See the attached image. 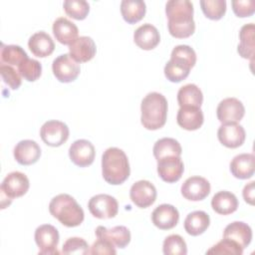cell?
<instances>
[{"label":"cell","mask_w":255,"mask_h":255,"mask_svg":"<svg viewBox=\"0 0 255 255\" xmlns=\"http://www.w3.org/2000/svg\"><path fill=\"white\" fill-rule=\"evenodd\" d=\"M146 11L145 3L141 0H124L121 3V13L126 22L135 24L140 21Z\"/></svg>","instance_id":"f1b7e54d"},{"label":"cell","mask_w":255,"mask_h":255,"mask_svg":"<svg viewBox=\"0 0 255 255\" xmlns=\"http://www.w3.org/2000/svg\"><path fill=\"white\" fill-rule=\"evenodd\" d=\"M169 34L178 39L188 38L195 31L193 5L188 0H170L165 5Z\"/></svg>","instance_id":"6da1fadb"},{"label":"cell","mask_w":255,"mask_h":255,"mask_svg":"<svg viewBox=\"0 0 255 255\" xmlns=\"http://www.w3.org/2000/svg\"><path fill=\"white\" fill-rule=\"evenodd\" d=\"M18 72L24 80L35 82L42 74V65L37 60L27 58L18 66Z\"/></svg>","instance_id":"8d00e7d4"},{"label":"cell","mask_w":255,"mask_h":255,"mask_svg":"<svg viewBox=\"0 0 255 255\" xmlns=\"http://www.w3.org/2000/svg\"><path fill=\"white\" fill-rule=\"evenodd\" d=\"M254 181H251L249 182L248 184H246L243 188V191H242V195H243V198L244 200L249 203L250 205H253L254 204Z\"/></svg>","instance_id":"ee69618b"},{"label":"cell","mask_w":255,"mask_h":255,"mask_svg":"<svg viewBox=\"0 0 255 255\" xmlns=\"http://www.w3.org/2000/svg\"><path fill=\"white\" fill-rule=\"evenodd\" d=\"M63 7L66 14L76 20H84L90 11V5L85 0H66Z\"/></svg>","instance_id":"836d02e7"},{"label":"cell","mask_w":255,"mask_h":255,"mask_svg":"<svg viewBox=\"0 0 255 255\" xmlns=\"http://www.w3.org/2000/svg\"><path fill=\"white\" fill-rule=\"evenodd\" d=\"M162 251L165 255H186L187 246L180 235L171 234L164 239Z\"/></svg>","instance_id":"e575fe53"},{"label":"cell","mask_w":255,"mask_h":255,"mask_svg":"<svg viewBox=\"0 0 255 255\" xmlns=\"http://www.w3.org/2000/svg\"><path fill=\"white\" fill-rule=\"evenodd\" d=\"M97 52L96 44L91 37H78L69 46V55L77 63H86L91 61Z\"/></svg>","instance_id":"2e32d148"},{"label":"cell","mask_w":255,"mask_h":255,"mask_svg":"<svg viewBox=\"0 0 255 255\" xmlns=\"http://www.w3.org/2000/svg\"><path fill=\"white\" fill-rule=\"evenodd\" d=\"M200 7L203 14L210 20L221 19L226 12L225 0H201Z\"/></svg>","instance_id":"d6a6232c"},{"label":"cell","mask_w":255,"mask_h":255,"mask_svg":"<svg viewBox=\"0 0 255 255\" xmlns=\"http://www.w3.org/2000/svg\"><path fill=\"white\" fill-rule=\"evenodd\" d=\"M91 214L99 219L114 218L119 211V203L115 197L109 194H97L88 203Z\"/></svg>","instance_id":"8992f818"},{"label":"cell","mask_w":255,"mask_h":255,"mask_svg":"<svg viewBox=\"0 0 255 255\" xmlns=\"http://www.w3.org/2000/svg\"><path fill=\"white\" fill-rule=\"evenodd\" d=\"M217 137L224 146L236 148L244 143L246 132L238 124H223L217 130Z\"/></svg>","instance_id":"9a60e30c"},{"label":"cell","mask_w":255,"mask_h":255,"mask_svg":"<svg viewBox=\"0 0 255 255\" xmlns=\"http://www.w3.org/2000/svg\"><path fill=\"white\" fill-rule=\"evenodd\" d=\"M95 233L98 238L106 239L118 248L123 249L130 242V232L123 225L115 226L110 229L104 226H98Z\"/></svg>","instance_id":"ffe728a7"},{"label":"cell","mask_w":255,"mask_h":255,"mask_svg":"<svg viewBox=\"0 0 255 255\" xmlns=\"http://www.w3.org/2000/svg\"><path fill=\"white\" fill-rule=\"evenodd\" d=\"M130 168L127 154L118 147H109L102 156V174L113 185L124 183L129 176Z\"/></svg>","instance_id":"7a4b0ae2"},{"label":"cell","mask_w":255,"mask_h":255,"mask_svg":"<svg viewBox=\"0 0 255 255\" xmlns=\"http://www.w3.org/2000/svg\"><path fill=\"white\" fill-rule=\"evenodd\" d=\"M178 220L179 212L171 204H160L151 213L152 223L161 230H168L175 227Z\"/></svg>","instance_id":"e0dca14e"},{"label":"cell","mask_w":255,"mask_h":255,"mask_svg":"<svg viewBox=\"0 0 255 255\" xmlns=\"http://www.w3.org/2000/svg\"><path fill=\"white\" fill-rule=\"evenodd\" d=\"M0 74L3 82L8 85L12 90H17L21 86V75L17 70L9 65H0Z\"/></svg>","instance_id":"60d3db41"},{"label":"cell","mask_w":255,"mask_h":255,"mask_svg":"<svg viewBox=\"0 0 255 255\" xmlns=\"http://www.w3.org/2000/svg\"><path fill=\"white\" fill-rule=\"evenodd\" d=\"M156 161L157 173L163 181L173 183L181 178L184 171V165L180 156H167Z\"/></svg>","instance_id":"4fadbf2b"},{"label":"cell","mask_w":255,"mask_h":255,"mask_svg":"<svg viewBox=\"0 0 255 255\" xmlns=\"http://www.w3.org/2000/svg\"><path fill=\"white\" fill-rule=\"evenodd\" d=\"M177 102L179 107L200 108L203 102V95L196 85L187 84L178 90Z\"/></svg>","instance_id":"f546056e"},{"label":"cell","mask_w":255,"mask_h":255,"mask_svg":"<svg viewBox=\"0 0 255 255\" xmlns=\"http://www.w3.org/2000/svg\"><path fill=\"white\" fill-rule=\"evenodd\" d=\"M53 34L56 40L63 45H71L79 34L78 27L65 17H60L53 23Z\"/></svg>","instance_id":"cb8c5ba5"},{"label":"cell","mask_w":255,"mask_h":255,"mask_svg":"<svg viewBox=\"0 0 255 255\" xmlns=\"http://www.w3.org/2000/svg\"><path fill=\"white\" fill-rule=\"evenodd\" d=\"M254 32L255 26L253 23L246 24L242 26L239 32L240 43L237 47V52L244 59H249L253 61L254 59Z\"/></svg>","instance_id":"4316f807"},{"label":"cell","mask_w":255,"mask_h":255,"mask_svg":"<svg viewBox=\"0 0 255 255\" xmlns=\"http://www.w3.org/2000/svg\"><path fill=\"white\" fill-rule=\"evenodd\" d=\"M209 193L210 183L201 176L188 177L181 185L182 196L190 201L203 200Z\"/></svg>","instance_id":"5bb4252c"},{"label":"cell","mask_w":255,"mask_h":255,"mask_svg":"<svg viewBox=\"0 0 255 255\" xmlns=\"http://www.w3.org/2000/svg\"><path fill=\"white\" fill-rule=\"evenodd\" d=\"M203 121L204 117L200 108L180 107L177 112L176 122L183 129L196 130L202 126Z\"/></svg>","instance_id":"44dd1931"},{"label":"cell","mask_w":255,"mask_h":255,"mask_svg":"<svg viewBox=\"0 0 255 255\" xmlns=\"http://www.w3.org/2000/svg\"><path fill=\"white\" fill-rule=\"evenodd\" d=\"M232 9L237 17H250L255 12V1L254 0H236L232 1Z\"/></svg>","instance_id":"b9f144b4"},{"label":"cell","mask_w":255,"mask_h":255,"mask_svg":"<svg viewBox=\"0 0 255 255\" xmlns=\"http://www.w3.org/2000/svg\"><path fill=\"white\" fill-rule=\"evenodd\" d=\"M152 151L155 159L158 160L167 156H180L182 148L176 139L171 137H163L156 140Z\"/></svg>","instance_id":"4dcf8cb0"},{"label":"cell","mask_w":255,"mask_h":255,"mask_svg":"<svg viewBox=\"0 0 255 255\" xmlns=\"http://www.w3.org/2000/svg\"><path fill=\"white\" fill-rule=\"evenodd\" d=\"M53 74L61 83L74 82L80 75V65L74 61L69 54L58 56L52 64Z\"/></svg>","instance_id":"9c48e42d"},{"label":"cell","mask_w":255,"mask_h":255,"mask_svg":"<svg viewBox=\"0 0 255 255\" xmlns=\"http://www.w3.org/2000/svg\"><path fill=\"white\" fill-rule=\"evenodd\" d=\"M49 211L53 217L67 227L79 226L85 218L83 208L73 196L66 193L52 198L49 204Z\"/></svg>","instance_id":"277c9868"},{"label":"cell","mask_w":255,"mask_h":255,"mask_svg":"<svg viewBox=\"0 0 255 255\" xmlns=\"http://www.w3.org/2000/svg\"><path fill=\"white\" fill-rule=\"evenodd\" d=\"M245 114L243 104L236 98H227L221 101L217 107L218 121L223 124H238Z\"/></svg>","instance_id":"30bf717a"},{"label":"cell","mask_w":255,"mask_h":255,"mask_svg":"<svg viewBox=\"0 0 255 255\" xmlns=\"http://www.w3.org/2000/svg\"><path fill=\"white\" fill-rule=\"evenodd\" d=\"M133 41L140 49L149 51L154 49L159 44L160 35L158 30L153 25L145 23L134 31Z\"/></svg>","instance_id":"d6986e66"},{"label":"cell","mask_w":255,"mask_h":255,"mask_svg":"<svg viewBox=\"0 0 255 255\" xmlns=\"http://www.w3.org/2000/svg\"><path fill=\"white\" fill-rule=\"evenodd\" d=\"M29 186V179L24 173L20 171L10 172L5 176L0 186L1 204L5 199L11 203L13 198L23 196L27 193Z\"/></svg>","instance_id":"5b68a950"},{"label":"cell","mask_w":255,"mask_h":255,"mask_svg":"<svg viewBox=\"0 0 255 255\" xmlns=\"http://www.w3.org/2000/svg\"><path fill=\"white\" fill-rule=\"evenodd\" d=\"M28 47L33 55L39 58L48 57L55 50L54 41L51 36L44 31L33 34L28 41Z\"/></svg>","instance_id":"d4e9b609"},{"label":"cell","mask_w":255,"mask_h":255,"mask_svg":"<svg viewBox=\"0 0 255 255\" xmlns=\"http://www.w3.org/2000/svg\"><path fill=\"white\" fill-rule=\"evenodd\" d=\"M68 126L60 121L52 120L46 122L40 129L42 140L49 146L57 147L62 145L69 138Z\"/></svg>","instance_id":"ba28073f"},{"label":"cell","mask_w":255,"mask_h":255,"mask_svg":"<svg viewBox=\"0 0 255 255\" xmlns=\"http://www.w3.org/2000/svg\"><path fill=\"white\" fill-rule=\"evenodd\" d=\"M170 59L191 69L196 63V54L191 47L187 45H178L173 48Z\"/></svg>","instance_id":"74e56055"},{"label":"cell","mask_w":255,"mask_h":255,"mask_svg":"<svg viewBox=\"0 0 255 255\" xmlns=\"http://www.w3.org/2000/svg\"><path fill=\"white\" fill-rule=\"evenodd\" d=\"M96 155L93 143L87 139H78L74 141L69 148L71 161L80 167H86L94 162Z\"/></svg>","instance_id":"7c38bea8"},{"label":"cell","mask_w":255,"mask_h":255,"mask_svg":"<svg viewBox=\"0 0 255 255\" xmlns=\"http://www.w3.org/2000/svg\"><path fill=\"white\" fill-rule=\"evenodd\" d=\"M156 195L155 186L148 180H138L134 182L129 190L131 201L139 208H146L153 204Z\"/></svg>","instance_id":"8fae6325"},{"label":"cell","mask_w":255,"mask_h":255,"mask_svg":"<svg viewBox=\"0 0 255 255\" xmlns=\"http://www.w3.org/2000/svg\"><path fill=\"white\" fill-rule=\"evenodd\" d=\"M1 64L9 66H19L25 59L28 58L27 53L18 45L1 46Z\"/></svg>","instance_id":"1f68e13d"},{"label":"cell","mask_w":255,"mask_h":255,"mask_svg":"<svg viewBox=\"0 0 255 255\" xmlns=\"http://www.w3.org/2000/svg\"><path fill=\"white\" fill-rule=\"evenodd\" d=\"M223 238L236 242L244 249L251 242L252 230L247 223L242 221H234L225 227Z\"/></svg>","instance_id":"603a6c76"},{"label":"cell","mask_w":255,"mask_h":255,"mask_svg":"<svg viewBox=\"0 0 255 255\" xmlns=\"http://www.w3.org/2000/svg\"><path fill=\"white\" fill-rule=\"evenodd\" d=\"M243 248L236 242L223 238L217 244L213 245L210 249L206 251V254H232V255H242Z\"/></svg>","instance_id":"f35d334b"},{"label":"cell","mask_w":255,"mask_h":255,"mask_svg":"<svg viewBox=\"0 0 255 255\" xmlns=\"http://www.w3.org/2000/svg\"><path fill=\"white\" fill-rule=\"evenodd\" d=\"M209 215L201 210L189 213L184 220V229L191 236H198L202 234L209 226Z\"/></svg>","instance_id":"83f0119b"},{"label":"cell","mask_w":255,"mask_h":255,"mask_svg":"<svg viewBox=\"0 0 255 255\" xmlns=\"http://www.w3.org/2000/svg\"><path fill=\"white\" fill-rule=\"evenodd\" d=\"M13 154L19 164L31 165L37 162L40 158L41 148L36 141L32 139H24L16 144Z\"/></svg>","instance_id":"ac0fdd59"},{"label":"cell","mask_w":255,"mask_h":255,"mask_svg":"<svg viewBox=\"0 0 255 255\" xmlns=\"http://www.w3.org/2000/svg\"><path fill=\"white\" fill-rule=\"evenodd\" d=\"M212 209L221 215H228L235 212L238 208L237 197L230 191H219L211 199Z\"/></svg>","instance_id":"484cf974"},{"label":"cell","mask_w":255,"mask_h":255,"mask_svg":"<svg viewBox=\"0 0 255 255\" xmlns=\"http://www.w3.org/2000/svg\"><path fill=\"white\" fill-rule=\"evenodd\" d=\"M189 72L190 68L173 60H169L164 67V75L166 79L172 83H179L185 80Z\"/></svg>","instance_id":"d590c367"},{"label":"cell","mask_w":255,"mask_h":255,"mask_svg":"<svg viewBox=\"0 0 255 255\" xmlns=\"http://www.w3.org/2000/svg\"><path fill=\"white\" fill-rule=\"evenodd\" d=\"M91 254H116L117 251L115 249V245H113L110 241L98 238V240L91 247Z\"/></svg>","instance_id":"7bdbcfd3"},{"label":"cell","mask_w":255,"mask_h":255,"mask_svg":"<svg viewBox=\"0 0 255 255\" xmlns=\"http://www.w3.org/2000/svg\"><path fill=\"white\" fill-rule=\"evenodd\" d=\"M140 112V122L143 128L149 130L158 129L166 123L167 101L163 95L151 92L141 101Z\"/></svg>","instance_id":"3957f363"},{"label":"cell","mask_w":255,"mask_h":255,"mask_svg":"<svg viewBox=\"0 0 255 255\" xmlns=\"http://www.w3.org/2000/svg\"><path fill=\"white\" fill-rule=\"evenodd\" d=\"M35 242L39 247V254L52 255L58 254L57 246L59 244V232L51 224H43L35 230Z\"/></svg>","instance_id":"52a82bcc"},{"label":"cell","mask_w":255,"mask_h":255,"mask_svg":"<svg viewBox=\"0 0 255 255\" xmlns=\"http://www.w3.org/2000/svg\"><path fill=\"white\" fill-rule=\"evenodd\" d=\"M232 175L239 179H247L253 176L255 171V156L253 153H241L233 157L230 162Z\"/></svg>","instance_id":"7402d4cb"},{"label":"cell","mask_w":255,"mask_h":255,"mask_svg":"<svg viewBox=\"0 0 255 255\" xmlns=\"http://www.w3.org/2000/svg\"><path fill=\"white\" fill-rule=\"evenodd\" d=\"M63 254H80L86 255L90 253L89 245L83 238L80 237H71L68 238L63 244L62 248Z\"/></svg>","instance_id":"ab89813d"}]
</instances>
